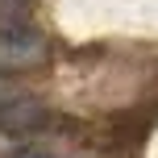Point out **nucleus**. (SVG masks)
I'll return each mask as SVG.
<instances>
[{"label": "nucleus", "instance_id": "f257e3e1", "mask_svg": "<svg viewBox=\"0 0 158 158\" xmlns=\"http://www.w3.org/2000/svg\"><path fill=\"white\" fill-rule=\"evenodd\" d=\"M46 63V42L38 33L21 29H0V71H25V67Z\"/></svg>", "mask_w": 158, "mask_h": 158}, {"label": "nucleus", "instance_id": "f03ea898", "mask_svg": "<svg viewBox=\"0 0 158 158\" xmlns=\"http://www.w3.org/2000/svg\"><path fill=\"white\" fill-rule=\"evenodd\" d=\"M38 121H42V108L29 104V100H17V104H8V108H0V125L4 129H29V125H38Z\"/></svg>", "mask_w": 158, "mask_h": 158}, {"label": "nucleus", "instance_id": "7ed1b4c3", "mask_svg": "<svg viewBox=\"0 0 158 158\" xmlns=\"http://www.w3.org/2000/svg\"><path fill=\"white\" fill-rule=\"evenodd\" d=\"M29 0H0V29H21Z\"/></svg>", "mask_w": 158, "mask_h": 158}, {"label": "nucleus", "instance_id": "20e7f679", "mask_svg": "<svg viewBox=\"0 0 158 158\" xmlns=\"http://www.w3.org/2000/svg\"><path fill=\"white\" fill-rule=\"evenodd\" d=\"M21 158H50V154H38V150H29V154H21Z\"/></svg>", "mask_w": 158, "mask_h": 158}]
</instances>
